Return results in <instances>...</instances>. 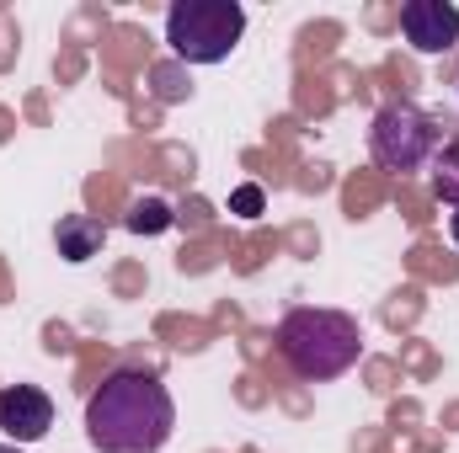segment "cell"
<instances>
[{
  "instance_id": "obj_3",
  "label": "cell",
  "mask_w": 459,
  "mask_h": 453,
  "mask_svg": "<svg viewBox=\"0 0 459 453\" xmlns=\"http://www.w3.org/2000/svg\"><path fill=\"white\" fill-rule=\"evenodd\" d=\"M246 32L240 0H177L166 11V43L182 64H225Z\"/></svg>"
},
{
  "instance_id": "obj_11",
  "label": "cell",
  "mask_w": 459,
  "mask_h": 453,
  "mask_svg": "<svg viewBox=\"0 0 459 453\" xmlns=\"http://www.w3.org/2000/svg\"><path fill=\"white\" fill-rule=\"evenodd\" d=\"M449 235H455V245H459V209L449 214Z\"/></svg>"
},
{
  "instance_id": "obj_7",
  "label": "cell",
  "mask_w": 459,
  "mask_h": 453,
  "mask_svg": "<svg viewBox=\"0 0 459 453\" xmlns=\"http://www.w3.org/2000/svg\"><path fill=\"white\" fill-rule=\"evenodd\" d=\"M54 245H59V256H65L70 267H81V261L102 256V245H108V225L91 219V214H65L59 229H54Z\"/></svg>"
},
{
  "instance_id": "obj_5",
  "label": "cell",
  "mask_w": 459,
  "mask_h": 453,
  "mask_svg": "<svg viewBox=\"0 0 459 453\" xmlns=\"http://www.w3.org/2000/svg\"><path fill=\"white\" fill-rule=\"evenodd\" d=\"M48 427H54V400H48L38 384H5V389H0V432H5L16 449L48 438Z\"/></svg>"
},
{
  "instance_id": "obj_1",
  "label": "cell",
  "mask_w": 459,
  "mask_h": 453,
  "mask_svg": "<svg viewBox=\"0 0 459 453\" xmlns=\"http://www.w3.org/2000/svg\"><path fill=\"white\" fill-rule=\"evenodd\" d=\"M177 432L171 389L144 368L108 373L86 400V438L97 453H160Z\"/></svg>"
},
{
  "instance_id": "obj_10",
  "label": "cell",
  "mask_w": 459,
  "mask_h": 453,
  "mask_svg": "<svg viewBox=\"0 0 459 453\" xmlns=\"http://www.w3.org/2000/svg\"><path fill=\"white\" fill-rule=\"evenodd\" d=\"M230 209H235L240 219H256V214H262V187H240V192L230 198Z\"/></svg>"
},
{
  "instance_id": "obj_6",
  "label": "cell",
  "mask_w": 459,
  "mask_h": 453,
  "mask_svg": "<svg viewBox=\"0 0 459 453\" xmlns=\"http://www.w3.org/2000/svg\"><path fill=\"white\" fill-rule=\"evenodd\" d=\"M401 32L417 54H449L459 43V11L449 0H406L401 5Z\"/></svg>"
},
{
  "instance_id": "obj_8",
  "label": "cell",
  "mask_w": 459,
  "mask_h": 453,
  "mask_svg": "<svg viewBox=\"0 0 459 453\" xmlns=\"http://www.w3.org/2000/svg\"><path fill=\"white\" fill-rule=\"evenodd\" d=\"M428 171H433V198L459 209V139H444L438 144V155H433Z\"/></svg>"
},
{
  "instance_id": "obj_4",
  "label": "cell",
  "mask_w": 459,
  "mask_h": 453,
  "mask_svg": "<svg viewBox=\"0 0 459 453\" xmlns=\"http://www.w3.org/2000/svg\"><path fill=\"white\" fill-rule=\"evenodd\" d=\"M438 144H444L438 139V123L422 113L417 102H406V97L385 102L374 113V123H368V155H374V166H385L395 176H411V171L433 166Z\"/></svg>"
},
{
  "instance_id": "obj_2",
  "label": "cell",
  "mask_w": 459,
  "mask_h": 453,
  "mask_svg": "<svg viewBox=\"0 0 459 453\" xmlns=\"http://www.w3.org/2000/svg\"><path fill=\"white\" fill-rule=\"evenodd\" d=\"M278 357L321 384V379H342L347 368L363 357V326L347 315V310H316V304H299L278 321Z\"/></svg>"
},
{
  "instance_id": "obj_9",
  "label": "cell",
  "mask_w": 459,
  "mask_h": 453,
  "mask_svg": "<svg viewBox=\"0 0 459 453\" xmlns=\"http://www.w3.org/2000/svg\"><path fill=\"white\" fill-rule=\"evenodd\" d=\"M123 225L134 229V235H160V229H171V209H166L160 198H139Z\"/></svg>"
},
{
  "instance_id": "obj_12",
  "label": "cell",
  "mask_w": 459,
  "mask_h": 453,
  "mask_svg": "<svg viewBox=\"0 0 459 453\" xmlns=\"http://www.w3.org/2000/svg\"><path fill=\"white\" fill-rule=\"evenodd\" d=\"M0 453H22V449H16V443H0Z\"/></svg>"
}]
</instances>
